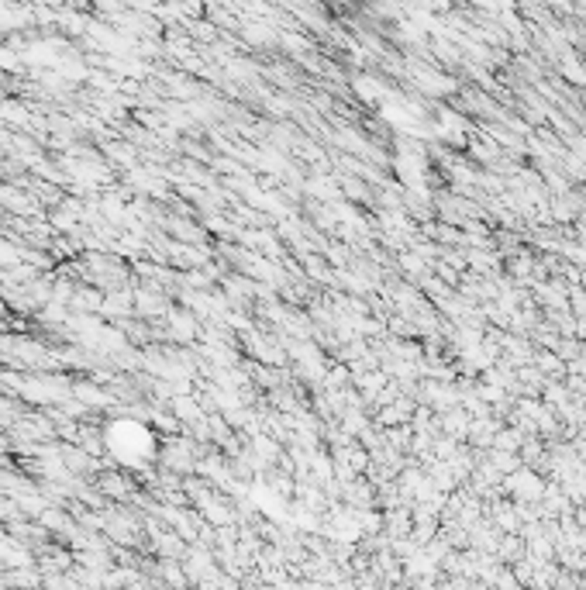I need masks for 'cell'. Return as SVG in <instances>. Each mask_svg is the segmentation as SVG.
I'll return each instance as SVG.
<instances>
[{"instance_id": "cell-1", "label": "cell", "mask_w": 586, "mask_h": 590, "mask_svg": "<svg viewBox=\"0 0 586 590\" xmlns=\"http://www.w3.org/2000/svg\"><path fill=\"white\" fill-rule=\"evenodd\" d=\"M107 442H111V453L131 462V466H138V462H145L152 456V435L135 422H118L107 431Z\"/></svg>"}]
</instances>
